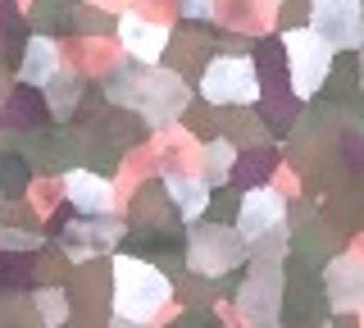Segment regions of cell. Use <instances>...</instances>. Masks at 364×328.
<instances>
[{
  "label": "cell",
  "mask_w": 364,
  "mask_h": 328,
  "mask_svg": "<svg viewBox=\"0 0 364 328\" xmlns=\"http://www.w3.org/2000/svg\"><path fill=\"white\" fill-rule=\"evenodd\" d=\"M164 301H168V282L159 278L155 269L123 260L119 278H114V310H119V319H146V314H155Z\"/></svg>",
  "instance_id": "obj_1"
},
{
  "label": "cell",
  "mask_w": 364,
  "mask_h": 328,
  "mask_svg": "<svg viewBox=\"0 0 364 328\" xmlns=\"http://www.w3.org/2000/svg\"><path fill=\"white\" fill-rule=\"evenodd\" d=\"M278 292H282L278 269H269V265L250 269V282H246V292H242L246 319L259 324V328H278V310H282V305H278Z\"/></svg>",
  "instance_id": "obj_2"
},
{
  "label": "cell",
  "mask_w": 364,
  "mask_h": 328,
  "mask_svg": "<svg viewBox=\"0 0 364 328\" xmlns=\"http://www.w3.org/2000/svg\"><path fill=\"white\" fill-rule=\"evenodd\" d=\"M328 301L337 310H350L355 301H364V265L360 260H337L328 269Z\"/></svg>",
  "instance_id": "obj_3"
},
{
  "label": "cell",
  "mask_w": 364,
  "mask_h": 328,
  "mask_svg": "<svg viewBox=\"0 0 364 328\" xmlns=\"http://www.w3.org/2000/svg\"><path fill=\"white\" fill-rule=\"evenodd\" d=\"M282 219V201L278 196H250V201H242V228L246 233H269L273 223Z\"/></svg>",
  "instance_id": "obj_4"
},
{
  "label": "cell",
  "mask_w": 364,
  "mask_h": 328,
  "mask_svg": "<svg viewBox=\"0 0 364 328\" xmlns=\"http://www.w3.org/2000/svg\"><path fill=\"white\" fill-rule=\"evenodd\" d=\"M269 174H273V151H246L242 164L232 169L237 187H255V183H264Z\"/></svg>",
  "instance_id": "obj_5"
},
{
  "label": "cell",
  "mask_w": 364,
  "mask_h": 328,
  "mask_svg": "<svg viewBox=\"0 0 364 328\" xmlns=\"http://www.w3.org/2000/svg\"><path fill=\"white\" fill-rule=\"evenodd\" d=\"M219 83L228 87V92H223V100H242V96H250V92H255L242 64H237V69H232V64H219V69L210 73V87H219Z\"/></svg>",
  "instance_id": "obj_6"
},
{
  "label": "cell",
  "mask_w": 364,
  "mask_h": 328,
  "mask_svg": "<svg viewBox=\"0 0 364 328\" xmlns=\"http://www.w3.org/2000/svg\"><path fill=\"white\" fill-rule=\"evenodd\" d=\"M68 187H73V196H82V201H77L82 210H105V187H100V183H91V178L77 174Z\"/></svg>",
  "instance_id": "obj_7"
},
{
  "label": "cell",
  "mask_w": 364,
  "mask_h": 328,
  "mask_svg": "<svg viewBox=\"0 0 364 328\" xmlns=\"http://www.w3.org/2000/svg\"><path fill=\"white\" fill-rule=\"evenodd\" d=\"M37 305H41V319H46V324H60L64 310H68V305H64V292H41Z\"/></svg>",
  "instance_id": "obj_8"
},
{
  "label": "cell",
  "mask_w": 364,
  "mask_h": 328,
  "mask_svg": "<svg viewBox=\"0 0 364 328\" xmlns=\"http://www.w3.org/2000/svg\"><path fill=\"white\" fill-rule=\"evenodd\" d=\"M0 246H5V251H28V246H32V237H28V233L5 228V233H0Z\"/></svg>",
  "instance_id": "obj_9"
},
{
  "label": "cell",
  "mask_w": 364,
  "mask_h": 328,
  "mask_svg": "<svg viewBox=\"0 0 364 328\" xmlns=\"http://www.w3.org/2000/svg\"><path fill=\"white\" fill-rule=\"evenodd\" d=\"M28 269V260H14V255H5L0 260V282H18V274Z\"/></svg>",
  "instance_id": "obj_10"
},
{
  "label": "cell",
  "mask_w": 364,
  "mask_h": 328,
  "mask_svg": "<svg viewBox=\"0 0 364 328\" xmlns=\"http://www.w3.org/2000/svg\"><path fill=\"white\" fill-rule=\"evenodd\" d=\"M32 55H37V60L28 64V78H41L46 69H50V46H37V51H32Z\"/></svg>",
  "instance_id": "obj_11"
},
{
  "label": "cell",
  "mask_w": 364,
  "mask_h": 328,
  "mask_svg": "<svg viewBox=\"0 0 364 328\" xmlns=\"http://www.w3.org/2000/svg\"><path fill=\"white\" fill-rule=\"evenodd\" d=\"M109 328H136V324H132V319H114Z\"/></svg>",
  "instance_id": "obj_12"
}]
</instances>
